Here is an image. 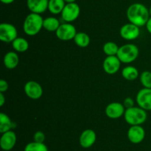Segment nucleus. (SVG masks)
Here are the masks:
<instances>
[{"mask_svg":"<svg viewBox=\"0 0 151 151\" xmlns=\"http://www.w3.org/2000/svg\"><path fill=\"white\" fill-rule=\"evenodd\" d=\"M124 118H125V121L129 125H142L147 120V111L140 107L134 106L131 108L125 109Z\"/></svg>","mask_w":151,"mask_h":151,"instance_id":"obj_3","label":"nucleus"},{"mask_svg":"<svg viewBox=\"0 0 151 151\" xmlns=\"http://www.w3.org/2000/svg\"><path fill=\"white\" fill-rule=\"evenodd\" d=\"M128 139L131 143L139 144L145 137V130L141 125L131 126L127 133Z\"/></svg>","mask_w":151,"mask_h":151,"instance_id":"obj_13","label":"nucleus"},{"mask_svg":"<svg viewBox=\"0 0 151 151\" xmlns=\"http://www.w3.org/2000/svg\"><path fill=\"white\" fill-rule=\"evenodd\" d=\"M24 93L29 99L37 100L43 95V88L41 84L35 81H29L25 84Z\"/></svg>","mask_w":151,"mask_h":151,"instance_id":"obj_9","label":"nucleus"},{"mask_svg":"<svg viewBox=\"0 0 151 151\" xmlns=\"http://www.w3.org/2000/svg\"><path fill=\"white\" fill-rule=\"evenodd\" d=\"M49 0H27V6L31 13L41 14L48 10Z\"/></svg>","mask_w":151,"mask_h":151,"instance_id":"obj_16","label":"nucleus"},{"mask_svg":"<svg viewBox=\"0 0 151 151\" xmlns=\"http://www.w3.org/2000/svg\"><path fill=\"white\" fill-rule=\"evenodd\" d=\"M76 34L77 30L75 27L72 24L68 22L61 24L55 32L57 38L61 41H69L74 39Z\"/></svg>","mask_w":151,"mask_h":151,"instance_id":"obj_7","label":"nucleus"},{"mask_svg":"<svg viewBox=\"0 0 151 151\" xmlns=\"http://www.w3.org/2000/svg\"><path fill=\"white\" fill-rule=\"evenodd\" d=\"M24 151H49V150L44 143H40L33 141L25 146Z\"/></svg>","mask_w":151,"mask_h":151,"instance_id":"obj_25","label":"nucleus"},{"mask_svg":"<svg viewBox=\"0 0 151 151\" xmlns=\"http://www.w3.org/2000/svg\"><path fill=\"white\" fill-rule=\"evenodd\" d=\"M123 105L125 106V109L131 108L132 107H134V100L131 97H127L124 99Z\"/></svg>","mask_w":151,"mask_h":151,"instance_id":"obj_28","label":"nucleus"},{"mask_svg":"<svg viewBox=\"0 0 151 151\" xmlns=\"http://www.w3.org/2000/svg\"><path fill=\"white\" fill-rule=\"evenodd\" d=\"M66 5L63 0H49L48 10L54 15L60 14L62 13Z\"/></svg>","mask_w":151,"mask_h":151,"instance_id":"obj_19","label":"nucleus"},{"mask_svg":"<svg viewBox=\"0 0 151 151\" xmlns=\"http://www.w3.org/2000/svg\"><path fill=\"white\" fill-rule=\"evenodd\" d=\"M8 83L6 80L1 79L0 80V93H4L8 90Z\"/></svg>","mask_w":151,"mask_h":151,"instance_id":"obj_29","label":"nucleus"},{"mask_svg":"<svg viewBox=\"0 0 151 151\" xmlns=\"http://www.w3.org/2000/svg\"><path fill=\"white\" fill-rule=\"evenodd\" d=\"M17 141V137L15 132L9 130L4 133H1L0 139V146L4 151H10L15 147Z\"/></svg>","mask_w":151,"mask_h":151,"instance_id":"obj_14","label":"nucleus"},{"mask_svg":"<svg viewBox=\"0 0 151 151\" xmlns=\"http://www.w3.org/2000/svg\"><path fill=\"white\" fill-rule=\"evenodd\" d=\"M139 50L134 44H126L119 47L116 56L121 62L129 64L134 62L138 58Z\"/></svg>","mask_w":151,"mask_h":151,"instance_id":"obj_4","label":"nucleus"},{"mask_svg":"<svg viewBox=\"0 0 151 151\" xmlns=\"http://www.w3.org/2000/svg\"><path fill=\"white\" fill-rule=\"evenodd\" d=\"M136 101L138 106L145 110H151V88L141 89L137 93Z\"/></svg>","mask_w":151,"mask_h":151,"instance_id":"obj_8","label":"nucleus"},{"mask_svg":"<svg viewBox=\"0 0 151 151\" xmlns=\"http://www.w3.org/2000/svg\"><path fill=\"white\" fill-rule=\"evenodd\" d=\"M149 12H150V17H151V5H150V8H149Z\"/></svg>","mask_w":151,"mask_h":151,"instance_id":"obj_34","label":"nucleus"},{"mask_svg":"<svg viewBox=\"0 0 151 151\" xmlns=\"http://www.w3.org/2000/svg\"><path fill=\"white\" fill-rule=\"evenodd\" d=\"M121 61L116 56H107L104 59L103 68L105 72L109 75H113L118 72L121 66Z\"/></svg>","mask_w":151,"mask_h":151,"instance_id":"obj_12","label":"nucleus"},{"mask_svg":"<svg viewBox=\"0 0 151 151\" xmlns=\"http://www.w3.org/2000/svg\"><path fill=\"white\" fill-rule=\"evenodd\" d=\"M122 76L128 81H134L139 76V71L137 68L134 66H127L122 70Z\"/></svg>","mask_w":151,"mask_h":151,"instance_id":"obj_22","label":"nucleus"},{"mask_svg":"<svg viewBox=\"0 0 151 151\" xmlns=\"http://www.w3.org/2000/svg\"><path fill=\"white\" fill-rule=\"evenodd\" d=\"M4 67L7 69L13 70L18 66L19 63V55L16 52L9 51L4 55L3 59Z\"/></svg>","mask_w":151,"mask_h":151,"instance_id":"obj_17","label":"nucleus"},{"mask_svg":"<svg viewBox=\"0 0 151 151\" xmlns=\"http://www.w3.org/2000/svg\"><path fill=\"white\" fill-rule=\"evenodd\" d=\"M13 121L7 114L4 113H0V133H4L9 130H11L13 127Z\"/></svg>","mask_w":151,"mask_h":151,"instance_id":"obj_21","label":"nucleus"},{"mask_svg":"<svg viewBox=\"0 0 151 151\" xmlns=\"http://www.w3.org/2000/svg\"><path fill=\"white\" fill-rule=\"evenodd\" d=\"M14 1L15 0H1V2H2L3 4H12V3H13Z\"/></svg>","mask_w":151,"mask_h":151,"instance_id":"obj_32","label":"nucleus"},{"mask_svg":"<svg viewBox=\"0 0 151 151\" xmlns=\"http://www.w3.org/2000/svg\"><path fill=\"white\" fill-rule=\"evenodd\" d=\"M146 28H147V31L149 32V33L151 34V17H150L149 20L147 21V24H146Z\"/></svg>","mask_w":151,"mask_h":151,"instance_id":"obj_31","label":"nucleus"},{"mask_svg":"<svg viewBox=\"0 0 151 151\" xmlns=\"http://www.w3.org/2000/svg\"><path fill=\"white\" fill-rule=\"evenodd\" d=\"M5 97H4L3 93H0V107H2L5 103Z\"/></svg>","mask_w":151,"mask_h":151,"instance_id":"obj_30","label":"nucleus"},{"mask_svg":"<svg viewBox=\"0 0 151 151\" xmlns=\"http://www.w3.org/2000/svg\"><path fill=\"white\" fill-rule=\"evenodd\" d=\"M97 140V135L92 129H86L81 133L79 138L80 145L83 148H89L94 144Z\"/></svg>","mask_w":151,"mask_h":151,"instance_id":"obj_15","label":"nucleus"},{"mask_svg":"<svg viewBox=\"0 0 151 151\" xmlns=\"http://www.w3.org/2000/svg\"><path fill=\"white\" fill-rule=\"evenodd\" d=\"M81 13V7L76 2L66 4L63 11L60 13L61 18L65 22L71 23L76 20Z\"/></svg>","mask_w":151,"mask_h":151,"instance_id":"obj_6","label":"nucleus"},{"mask_svg":"<svg viewBox=\"0 0 151 151\" xmlns=\"http://www.w3.org/2000/svg\"><path fill=\"white\" fill-rule=\"evenodd\" d=\"M44 19L41 14L30 13L25 18L23 24V30L25 34L29 36L37 35L43 28Z\"/></svg>","mask_w":151,"mask_h":151,"instance_id":"obj_2","label":"nucleus"},{"mask_svg":"<svg viewBox=\"0 0 151 151\" xmlns=\"http://www.w3.org/2000/svg\"><path fill=\"white\" fill-rule=\"evenodd\" d=\"M61 24L60 23L58 19L53 16L47 17L44 19V23H43V28L49 32H56L60 25Z\"/></svg>","mask_w":151,"mask_h":151,"instance_id":"obj_18","label":"nucleus"},{"mask_svg":"<svg viewBox=\"0 0 151 151\" xmlns=\"http://www.w3.org/2000/svg\"><path fill=\"white\" fill-rule=\"evenodd\" d=\"M33 141L40 143H44L45 141V134L42 131H37L33 135Z\"/></svg>","mask_w":151,"mask_h":151,"instance_id":"obj_27","label":"nucleus"},{"mask_svg":"<svg viewBox=\"0 0 151 151\" xmlns=\"http://www.w3.org/2000/svg\"><path fill=\"white\" fill-rule=\"evenodd\" d=\"M119 48V47L115 42H114V41H108L103 45V50L107 56H116Z\"/></svg>","mask_w":151,"mask_h":151,"instance_id":"obj_24","label":"nucleus"},{"mask_svg":"<svg viewBox=\"0 0 151 151\" xmlns=\"http://www.w3.org/2000/svg\"><path fill=\"white\" fill-rule=\"evenodd\" d=\"M121 37L125 40H134L138 38L140 35L139 27L134 25V24L129 23L125 24L119 30Z\"/></svg>","mask_w":151,"mask_h":151,"instance_id":"obj_10","label":"nucleus"},{"mask_svg":"<svg viewBox=\"0 0 151 151\" xmlns=\"http://www.w3.org/2000/svg\"><path fill=\"white\" fill-rule=\"evenodd\" d=\"M18 37V30L10 23L3 22L0 25V40L4 43H12Z\"/></svg>","mask_w":151,"mask_h":151,"instance_id":"obj_5","label":"nucleus"},{"mask_svg":"<svg viewBox=\"0 0 151 151\" xmlns=\"http://www.w3.org/2000/svg\"><path fill=\"white\" fill-rule=\"evenodd\" d=\"M140 82L145 88H151V72L143 71L140 75Z\"/></svg>","mask_w":151,"mask_h":151,"instance_id":"obj_26","label":"nucleus"},{"mask_svg":"<svg viewBox=\"0 0 151 151\" xmlns=\"http://www.w3.org/2000/svg\"><path fill=\"white\" fill-rule=\"evenodd\" d=\"M90 37L87 33L84 32L77 33L74 38V41L75 44L80 47H87L90 44Z\"/></svg>","mask_w":151,"mask_h":151,"instance_id":"obj_23","label":"nucleus"},{"mask_svg":"<svg viewBox=\"0 0 151 151\" xmlns=\"http://www.w3.org/2000/svg\"><path fill=\"white\" fill-rule=\"evenodd\" d=\"M13 50L18 53H24L26 52L29 48V42L27 40L22 37H17L12 42Z\"/></svg>","mask_w":151,"mask_h":151,"instance_id":"obj_20","label":"nucleus"},{"mask_svg":"<svg viewBox=\"0 0 151 151\" xmlns=\"http://www.w3.org/2000/svg\"><path fill=\"white\" fill-rule=\"evenodd\" d=\"M66 2V4H69V3H74L76 1V0H63Z\"/></svg>","mask_w":151,"mask_h":151,"instance_id":"obj_33","label":"nucleus"},{"mask_svg":"<svg viewBox=\"0 0 151 151\" xmlns=\"http://www.w3.org/2000/svg\"><path fill=\"white\" fill-rule=\"evenodd\" d=\"M105 112L109 118L117 119L124 115L125 107L120 102H111L106 106Z\"/></svg>","mask_w":151,"mask_h":151,"instance_id":"obj_11","label":"nucleus"},{"mask_svg":"<svg viewBox=\"0 0 151 151\" xmlns=\"http://www.w3.org/2000/svg\"><path fill=\"white\" fill-rule=\"evenodd\" d=\"M127 18L131 23L138 27L146 25L150 17L149 9L142 3H134L128 7Z\"/></svg>","mask_w":151,"mask_h":151,"instance_id":"obj_1","label":"nucleus"}]
</instances>
